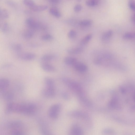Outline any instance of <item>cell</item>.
Listing matches in <instances>:
<instances>
[{"label": "cell", "mask_w": 135, "mask_h": 135, "mask_svg": "<svg viewBox=\"0 0 135 135\" xmlns=\"http://www.w3.org/2000/svg\"><path fill=\"white\" fill-rule=\"evenodd\" d=\"M73 66L76 71L80 72H85L88 70L87 66L81 62L77 61Z\"/></svg>", "instance_id": "cell-7"}, {"label": "cell", "mask_w": 135, "mask_h": 135, "mask_svg": "<svg viewBox=\"0 0 135 135\" xmlns=\"http://www.w3.org/2000/svg\"><path fill=\"white\" fill-rule=\"evenodd\" d=\"M92 21L90 20H86L81 21L79 22L80 25L83 26H88L91 25L92 23Z\"/></svg>", "instance_id": "cell-25"}, {"label": "cell", "mask_w": 135, "mask_h": 135, "mask_svg": "<svg viewBox=\"0 0 135 135\" xmlns=\"http://www.w3.org/2000/svg\"><path fill=\"white\" fill-rule=\"evenodd\" d=\"M50 2L53 4H57L59 3L60 0H49Z\"/></svg>", "instance_id": "cell-37"}, {"label": "cell", "mask_w": 135, "mask_h": 135, "mask_svg": "<svg viewBox=\"0 0 135 135\" xmlns=\"http://www.w3.org/2000/svg\"><path fill=\"white\" fill-rule=\"evenodd\" d=\"M10 82L6 78H0V89L3 90L8 88L10 85Z\"/></svg>", "instance_id": "cell-15"}, {"label": "cell", "mask_w": 135, "mask_h": 135, "mask_svg": "<svg viewBox=\"0 0 135 135\" xmlns=\"http://www.w3.org/2000/svg\"><path fill=\"white\" fill-rule=\"evenodd\" d=\"M44 81L46 87L55 88V84L54 80L51 78L46 77L44 79Z\"/></svg>", "instance_id": "cell-16"}, {"label": "cell", "mask_w": 135, "mask_h": 135, "mask_svg": "<svg viewBox=\"0 0 135 135\" xmlns=\"http://www.w3.org/2000/svg\"><path fill=\"white\" fill-rule=\"evenodd\" d=\"M5 2L9 6L13 8H15L17 7L16 3L11 0H7Z\"/></svg>", "instance_id": "cell-33"}, {"label": "cell", "mask_w": 135, "mask_h": 135, "mask_svg": "<svg viewBox=\"0 0 135 135\" xmlns=\"http://www.w3.org/2000/svg\"><path fill=\"white\" fill-rule=\"evenodd\" d=\"M47 127L43 122H42L40 127V131L44 134H50L51 133Z\"/></svg>", "instance_id": "cell-20"}, {"label": "cell", "mask_w": 135, "mask_h": 135, "mask_svg": "<svg viewBox=\"0 0 135 135\" xmlns=\"http://www.w3.org/2000/svg\"><path fill=\"white\" fill-rule=\"evenodd\" d=\"M7 127L11 130L19 129L23 126V123L20 120H13L8 122Z\"/></svg>", "instance_id": "cell-4"}, {"label": "cell", "mask_w": 135, "mask_h": 135, "mask_svg": "<svg viewBox=\"0 0 135 135\" xmlns=\"http://www.w3.org/2000/svg\"><path fill=\"white\" fill-rule=\"evenodd\" d=\"M3 96L5 100L9 101L12 100L14 97L13 93L10 92H4Z\"/></svg>", "instance_id": "cell-22"}, {"label": "cell", "mask_w": 135, "mask_h": 135, "mask_svg": "<svg viewBox=\"0 0 135 135\" xmlns=\"http://www.w3.org/2000/svg\"><path fill=\"white\" fill-rule=\"evenodd\" d=\"M10 133V134L14 135H22L24 134V132L19 129L12 130Z\"/></svg>", "instance_id": "cell-30"}, {"label": "cell", "mask_w": 135, "mask_h": 135, "mask_svg": "<svg viewBox=\"0 0 135 135\" xmlns=\"http://www.w3.org/2000/svg\"><path fill=\"white\" fill-rule=\"evenodd\" d=\"M25 24L30 29L33 30L39 28V26L34 20L31 18L27 19L25 21Z\"/></svg>", "instance_id": "cell-8"}, {"label": "cell", "mask_w": 135, "mask_h": 135, "mask_svg": "<svg viewBox=\"0 0 135 135\" xmlns=\"http://www.w3.org/2000/svg\"><path fill=\"white\" fill-rule=\"evenodd\" d=\"M82 9L81 5H76L74 7V10L76 12H80Z\"/></svg>", "instance_id": "cell-36"}, {"label": "cell", "mask_w": 135, "mask_h": 135, "mask_svg": "<svg viewBox=\"0 0 135 135\" xmlns=\"http://www.w3.org/2000/svg\"><path fill=\"white\" fill-rule=\"evenodd\" d=\"M92 37L91 34H89L85 36L81 40L80 44L84 46L86 45L91 40Z\"/></svg>", "instance_id": "cell-19"}, {"label": "cell", "mask_w": 135, "mask_h": 135, "mask_svg": "<svg viewBox=\"0 0 135 135\" xmlns=\"http://www.w3.org/2000/svg\"><path fill=\"white\" fill-rule=\"evenodd\" d=\"M23 2L25 5L30 8L35 5L33 0H23Z\"/></svg>", "instance_id": "cell-29"}, {"label": "cell", "mask_w": 135, "mask_h": 135, "mask_svg": "<svg viewBox=\"0 0 135 135\" xmlns=\"http://www.w3.org/2000/svg\"><path fill=\"white\" fill-rule=\"evenodd\" d=\"M9 17V14L7 10H1V12H0V18L2 19H7Z\"/></svg>", "instance_id": "cell-28"}, {"label": "cell", "mask_w": 135, "mask_h": 135, "mask_svg": "<svg viewBox=\"0 0 135 135\" xmlns=\"http://www.w3.org/2000/svg\"><path fill=\"white\" fill-rule=\"evenodd\" d=\"M10 108L11 112L31 115L34 114L37 109L36 105L31 103L15 104L11 103Z\"/></svg>", "instance_id": "cell-1"}, {"label": "cell", "mask_w": 135, "mask_h": 135, "mask_svg": "<svg viewBox=\"0 0 135 135\" xmlns=\"http://www.w3.org/2000/svg\"><path fill=\"white\" fill-rule=\"evenodd\" d=\"M128 5L130 9L134 11L135 7L134 0H129L128 2Z\"/></svg>", "instance_id": "cell-32"}, {"label": "cell", "mask_w": 135, "mask_h": 135, "mask_svg": "<svg viewBox=\"0 0 135 135\" xmlns=\"http://www.w3.org/2000/svg\"><path fill=\"white\" fill-rule=\"evenodd\" d=\"M1 9H0V11H1Z\"/></svg>", "instance_id": "cell-41"}, {"label": "cell", "mask_w": 135, "mask_h": 135, "mask_svg": "<svg viewBox=\"0 0 135 135\" xmlns=\"http://www.w3.org/2000/svg\"><path fill=\"white\" fill-rule=\"evenodd\" d=\"M61 81L65 85L73 91L79 95H81L82 88L80 85L77 82L66 77L63 78Z\"/></svg>", "instance_id": "cell-2"}, {"label": "cell", "mask_w": 135, "mask_h": 135, "mask_svg": "<svg viewBox=\"0 0 135 135\" xmlns=\"http://www.w3.org/2000/svg\"><path fill=\"white\" fill-rule=\"evenodd\" d=\"M83 49L81 47H76L67 48L66 52L69 54L72 55H77L81 53Z\"/></svg>", "instance_id": "cell-10"}, {"label": "cell", "mask_w": 135, "mask_h": 135, "mask_svg": "<svg viewBox=\"0 0 135 135\" xmlns=\"http://www.w3.org/2000/svg\"><path fill=\"white\" fill-rule=\"evenodd\" d=\"M9 28L8 24L7 23H5L4 24L2 28V31L4 32H7L8 31Z\"/></svg>", "instance_id": "cell-35"}, {"label": "cell", "mask_w": 135, "mask_h": 135, "mask_svg": "<svg viewBox=\"0 0 135 135\" xmlns=\"http://www.w3.org/2000/svg\"><path fill=\"white\" fill-rule=\"evenodd\" d=\"M48 8V7L47 5H36L30 8L31 10L35 12L43 11L46 10Z\"/></svg>", "instance_id": "cell-14"}, {"label": "cell", "mask_w": 135, "mask_h": 135, "mask_svg": "<svg viewBox=\"0 0 135 135\" xmlns=\"http://www.w3.org/2000/svg\"><path fill=\"white\" fill-rule=\"evenodd\" d=\"M98 1L95 0H87L86 2V5L90 7H94L97 4Z\"/></svg>", "instance_id": "cell-27"}, {"label": "cell", "mask_w": 135, "mask_h": 135, "mask_svg": "<svg viewBox=\"0 0 135 135\" xmlns=\"http://www.w3.org/2000/svg\"><path fill=\"white\" fill-rule=\"evenodd\" d=\"M61 108V104H56L52 105L49 108L48 115L49 117L53 120L57 119L59 116Z\"/></svg>", "instance_id": "cell-3"}, {"label": "cell", "mask_w": 135, "mask_h": 135, "mask_svg": "<svg viewBox=\"0 0 135 135\" xmlns=\"http://www.w3.org/2000/svg\"><path fill=\"white\" fill-rule=\"evenodd\" d=\"M34 34L33 30L30 29L25 31L22 34V36L25 38L29 39L32 38Z\"/></svg>", "instance_id": "cell-17"}, {"label": "cell", "mask_w": 135, "mask_h": 135, "mask_svg": "<svg viewBox=\"0 0 135 135\" xmlns=\"http://www.w3.org/2000/svg\"><path fill=\"white\" fill-rule=\"evenodd\" d=\"M124 39L126 40H132L134 38L135 33L132 32H128L124 34L123 36Z\"/></svg>", "instance_id": "cell-23"}, {"label": "cell", "mask_w": 135, "mask_h": 135, "mask_svg": "<svg viewBox=\"0 0 135 135\" xmlns=\"http://www.w3.org/2000/svg\"><path fill=\"white\" fill-rule=\"evenodd\" d=\"M41 67L43 70L48 72H54L56 71L55 68L48 62H43L41 65Z\"/></svg>", "instance_id": "cell-9"}, {"label": "cell", "mask_w": 135, "mask_h": 135, "mask_svg": "<svg viewBox=\"0 0 135 135\" xmlns=\"http://www.w3.org/2000/svg\"><path fill=\"white\" fill-rule=\"evenodd\" d=\"M77 35L76 32L73 30H70L68 34V36L69 39H71L75 38L76 37Z\"/></svg>", "instance_id": "cell-26"}, {"label": "cell", "mask_w": 135, "mask_h": 135, "mask_svg": "<svg viewBox=\"0 0 135 135\" xmlns=\"http://www.w3.org/2000/svg\"><path fill=\"white\" fill-rule=\"evenodd\" d=\"M131 20L134 23L135 22V15L134 14H133L131 16Z\"/></svg>", "instance_id": "cell-38"}, {"label": "cell", "mask_w": 135, "mask_h": 135, "mask_svg": "<svg viewBox=\"0 0 135 135\" xmlns=\"http://www.w3.org/2000/svg\"><path fill=\"white\" fill-rule=\"evenodd\" d=\"M78 1L80 2L81 1V0H78Z\"/></svg>", "instance_id": "cell-40"}, {"label": "cell", "mask_w": 135, "mask_h": 135, "mask_svg": "<svg viewBox=\"0 0 135 135\" xmlns=\"http://www.w3.org/2000/svg\"><path fill=\"white\" fill-rule=\"evenodd\" d=\"M11 66V65L10 64H7L5 65L4 66H3V67L4 68L7 67H10Z\"/></svg>", "instance_id": "cell-39"}, {"label": "cell", "mask_w": 135, "mask_h": 135, "mask_svg": "<svg viewBox=\"0 0 135 135\" xmlns=\"http://www.w3.org/2000/svg\"><path fill=\"white\" fill-rule=\"evenodd\" d=\"M55 58V56L52 54H46L41 58V60L43 62H48L53 60Z\"/></svg>", "instance_id": "cell-18"}, {"label": "cell", "mask_w": 135, "mask_h": 135, "mask_svg": "<svg viewBox=\"0 0 135 135\" xmlns=\"http://www.w3.org/2000/svg\"><path fill=\"white\" fill-rule=\"evenodd\" d=\"M83 131L80 126L77 124H74L71 128L70 133L72 135H81Z\"/></svg>", "instance_id": "cell-11"}, {"label": "cell", "mask_w": 135, "mask_h": 135, "mask_svg": "<svg viewBox=\"0 0 135 135\" xmlns=\"http://www.w3.org/2000/svg\"><path fill=\"white\" fill-rule=\"evenodd\" d=\"M42 93L44 96L46 97L53 98L55 95V88L46 87L42 90Z\"/></svg>", "instance_id": "cell-6"}, {"label": "cell", "mask_w": 135, "mask_h": 135, "mask_svg": "<svg viewBox=\"0 0 135 135\" xmlns=\"http://www.w3.org/2000/svg\"><path fill=\"white\" fill-rule=\"evenodd\" d=\"M49 12L51 14L57 18H59L61 16V13L56 8L53 7L50 8Z\"/></svg>", "instance_id": "cell-21"}, {"label": "cell", "mask_w": 135, "mask_h": 135, "mask_svg": "<svg viewBox=\"0 0 135 135\" xmlns=\"http://www.w3.org/2000/svg\"><path fill=\"white\" fill-rule=\"evenodd\" d=\"M64 61L67 65L73 66L78 61L77 59L75 57L67 56L64 58Z\"/></svg>", "instance_id": "cell-12"}, {"label": "cell", "mask_w": 135, "mask_h": 135, "mask_svg": "<svg viewBox=\"0 0 135 135\" xmlns=\"http://www.w3.org/2000/svg\"><path fill=\"white\" fill-rule=\"evenodd\" d=\"M61 95L63 98L65 100H68L70 99V95L66 92H62L61 93Z\"/></svg>", "instance_id": "cell-34"}, {"label": "cell", "mask_w": 135, "mask_h": 135, "mask_svg": "<svg viewBox=\"0 0 135 135\" xmlns=\"http://www.w3.org/2000/svg\"><path fill=\"white\" fill-rule=\"evenodd\" d=\"M41 39L44 41H50L53 39V37L49 34H46L42 35L41 37Z\"/></svg>", "instance_id": "cell-24"}, {"label": "cell", "mask_w": 135, "mask_h": 135, "mask_svg": "<svg viewBox=\"0 0 135 135\" xmlns=\"http://www.w3.org/2000/svg\"><path fill=\"white\" fill-rule=\"evenodd\" d=\"M18 56L21 59L26 61L33 60L35 59L36 55L31 53H19L18 54Z\"/></svg>", "instance_id": "cell-5"}, {"label": "cell", "mask_w": 135, "mask_h": 135, "mask_svg": "<svg viewBox=\"0 0 135 135\" xmlns=\"http://www.w3.org/2000/svg\"><path fill=\"white\" fill-rule=\"evenodd\" d=\"M12 48L14 50L18 52L21 51L22 49V47L20 44L12 45Z\"/></svg>", "instance_id": "cell-31"}, {"label": "cell", "mask_w": 135, "mask_h": 135, "mask_svg": "<svg viewBox=\"0 0 135 135\" xmlns=\"http://www.w3.org/2000/svg\"><path fill=\"white\" fill-rule=\"evenodd\" d=\"M0 27H1V24H0Z\"/></svg>", "instance_id": "cell-42"}, {"label": "cell", "mask_w": 135, "mask_h": 135, "mask_svg": "<svg viewBox=\"0 0 135 135\" xmlns=\"http://www.w3.org/2000/svg\"><path fill=\"white\" fill-rule=\"evenodd\" d=\"M113 32L111 30H109L104 32L101 36V40L104 42L109 40L112 37Z\"/></svg>", "instance_id": "cell-13"}]
</instances>
